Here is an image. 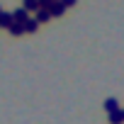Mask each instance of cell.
Instances as JSON below:
<instances>
[{
    "instance_id": "cell-6",
    "label": "cell",
    "mask_w": 124,
    "mask_h": 124,
    "mask_svg": "<svg viewBox=\"0 0 124 124\" xmlns=\"http://www.w3.org/2000/svg\"><path fill=\"white\" fill-rule=\"evenodd\" d=\"M37 27H39L37 20H27V22H24V32H37Z\"/></svg>"
},
{
    "instance_id": "cell-5",
    "label": "cell",
    "mask_w": 124,
    "mask_h": 124,
    "mask_svg": "<svg viewBox=\"0 0 124 124\" xmlns=\"http://www.w3.org/2000/svg\"><path fill=\"white\" fill-rule=\"evenodd\" d=\"M39 8H41V0H27V3H24V10H34L37 12Z\"/></svg>"
},
{
    "instance_id": "cell-4",
    "label": "cell",
    "mask_w": 124,
    "mask_h": 124,
    "mask_svg": "<svg viewBox=\"0 0 124 124\" xmlns=\"http://www.w3.org/2000/svg\"><path fill=\"white\" fill-rule=\"evenodd\" d=\"M105 109H107V112H114V109H119L117 100H114V97H107V100H105Z\"/></svg>"
},
{
    "instance_id": "cell-7",
    "label": "cell",
    "mask_w": 124,
    "mask_h": 124,
    "mask_svg": "<svg viewBox=\"0 0 124 124\" xmlns=\"http://www.w3.org/2000/svg\"><path fill=\"white\" fill-rule=\"evenodd\" d=\"M61 3H63L66 8H73V5H76V0H61Z\"/></svg>"
},
{
    "instance_id": "cell-2",
    "label": "cell",
    "mask_w": 124,
    "mask_h": 124,
    "mask_svg": "<svg viewBox=\"0 0 124 124\" xmlns=\"http://www.w3.org/2000/svg\"><path fill=\"white\" fill-rule=\"evenodd\" d=\"M109 124H124V109L109 112Z\"/></svg>"
},
{
    "instance_id": "cell-3",
    "label": "cell",
    "mask_w": 124,
    "mask_h": 124,
    "mask_svg": "<svg viewBox=\"0 0 124 124\" xmlns=\"http://www.w3.org/2000/svg\"><path fill=\"white\" fill-rule=\"evenodd\" d=\"M49 20H51L49 8H39V10H37V22H49Z\"/></svg>"
},
{
    "instance_id": "cell-1",
    "label": "cell",
    "mask_w": 124,
    "mask_h": 124,
    "mask_svg": "<svg viewBox=\"0 0 124 124\" xmlns=\"http://www.w3.org/2000/svg\"><path fill=\"white\" fill-rule=\"evenodd\" d=\"M49 12H51V17H61V15L66 12V5L61 3V0H56V3L49 5Z\"/></svg>"
}]
</instances>
